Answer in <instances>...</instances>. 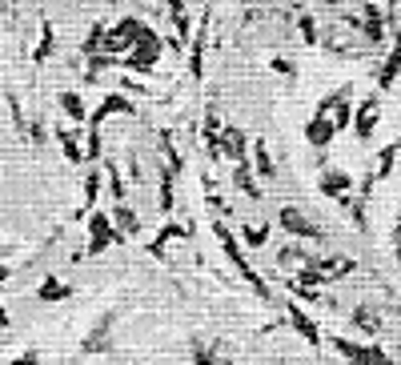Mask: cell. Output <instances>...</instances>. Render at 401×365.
<instances>
[{
	"label": "cell",
	"instance_id": "obj_13",
	"mask_svg": "<svg viewBox=\"0 0 401 365\" xmlns=\"http://www.w3.org/2000/svg\"><path fill=\"white\" fill-rule=\"evenodd\" d=\"M353 28H365L369 40H385V8L381 4H365V16H353Z\"/></svg>",
	"mask_w": 401,
	"mask_h": 365
},
{
	"label": "cell",
	"instance_id": "obj_32",
	"mask_svg": "<svg viewBox=\"0 0 401 365\" xmlns=\"http://www.w3.org/2000/svg\"><path fill=\"white\" fill-rule=\"evenodd\" d=\"M297 28H301V40H305V44H317V25H313V16L309 13L297 16Z\"/></svg>",
	"mask_w": 401,
	"mask_h": 365
},
{
	"label": "cell",
	"instance_id": "obj_6",
	"mask_svg": "<svg viewBox=\"0 0 401 365\" xmlns=\"http://www.w3.org/2000/svg\"><path fill=\"white\" fill-rule=\"evenodd\" d=\"M217 152H221V161H245L249 157V137L241 133L237 125H221V133H217Z\"/></svg>",
	"mask_w": 401,
	"mask_h": 365
},
{
	"label": "cell",
	"instance_id": "obj_37",
	"mask_svg": "<svg viewBox=\"0 0 401 365\" xmlns=\"http://www.w3.org/2000/svg\"><path fill=\"white\" fill-rule=\"evenodd\" d=\"M325 4H337V0H325Z\"/></svg>",
	"mask_w": 401,
	"mask_h": 365
},
{
	"label": "cell",
	"instance_id": "obj_8",
	"mask_svg": "<svg viewBox=\"0 0 401 365\" xmlns=\"http://www.w3.org/2000/svg\"><path fill=\"white\" fill-rule=\"evenodd\" d=\"M113 241H121L113 233V225H109V213L104 209H92L88 213V253H104Z\"/></svg>",
	"mask_w": 401,
	"mask_h": 365
},
{
	"label": "cell",
	"instance_id": "obj_20",
	"mask_svg": "<svg viewBox=\"0 0 401 365\" xmlns=\"http://www.w3.org/2000/svg\"><path fill=\"white\" fill-rule=\"evenodd\" d=\"M176 237L185 241V237H188V225H164V229H161V237H152V241H149V253H152V257H164L169 241H176Z\"/></svg>",
	"mask_w": 401,
	"mask_h": 365
},
{
	"label": "cell",
	"instance_id": "obj_30",
	"mask_svg": "<svg viewBox=\"0 0 401 365\" xmlns=\"http://www.w3.org/2000/svg\"><path fill=\"white\" fill-rule=\"evenodd\" d=\"M113 64H121V61H113V56H104V52H97V56H88V64H85V80H97L104 68H113Z\"/></svg>",
	"mask_w": 401,
	"mask_h": 365
},
{
	"label": "cell",
	"instance_id": "obj_28",
	"mask_svg": "<svg viewBox=\"0 0 401 365\" xmlns=\"http://www.w3.org/2000/svg\"><path fill=\"white\" fill-rule=\"evenodd\" d=\"M97 197H100V169H88L85 173V209L88 213L97 209Z\"/></svg>",
	"mask_w": 401,
	"mask_h": 365
},
{
	"label": "cell",
	"instance_id": "obj_16",
	"mask_svg": "<svg viewBox=\"0 0 401 365\" xmlns=\"http://www.w3.org/2000/svg\"><path fill=\"white\" fill-rule=\"evenodd\" d=\"M393 85H397V44H389L385 64L377 68V92H389Z\"/></svg>",
	"mask_w": 401,
	"mask_h": 365
},
{
	"label": "cell",
	"instance_id": "obj_22",
	"mask_svg": "<svg viewBox=\"0 0 401 365\" xmlns=\"http://www.w3.org/2000/svg\"><path fill=\"white\" fill-rule=\"evenodd\" d=\"M56 140H61L64 157H68V164H85V152H80V133L76 128H61L56 133Z\"/></svg>",
	"mask_w": 401,
	"mask_h": 365
},
{
	"label": "cell",
	"instance_id": "obj_31",
	"mask_svg": "<svg viewBox=\"0 0 401 365\" xmlns=\"http://www.w3.org/2000/svg\"><path fill=\"white\" fill-rule=\"evenodd\" d=\"M104 32H109L104 25H92V28H88V40H85V52H88V56H97V52H100V44H104Z\"/></svg>",
	"mask_w": 401,
	"mask_h": 365
},
{
	"label": "cell",
	"instance_id": "obj_2",
	"mask_svg": "<svg viewBox=\"0 0 401 365\" xmlns=\"http://www.w3.org/2000/svg\"><path fill=\"white\" fill-rule=\"evenodd\" d=\"M329 345H333L349 365H393V357H389L385 349H377V345H357V341H349V337H333Z\"/></svg>",
	"mask_w": 401,
	"mask_h": 365
},
{
	"label": "cell",
	"instance_id": "obj_14",
	"mask_svg": "<svg viewBox=\"0 0 401 365\" xmlns=\"http://www.w3.org/2000/svg\"><path fill=\"white\" fill-rule=\"evenodd\" d=\"M233 185H237V189L245 193V197H249L253 205H257V201L265 197V193H261V181H257V176H253V169H249V157L233 164Z\"/></svg>",
	"mask_w": 401,
	"mask_h": 365
},
{
	"label": "cell",
	"instance_id": "obj_1",
	"mask_svg": "<svg viewBox=\"0 0 401 365\" xmlns=\"http://www.w3.org/2000/svg\"><path fill=\"white\" fill-rule=\"evenodd\" d=\"M213 233H217V245H221V249H225V257L233 261V269H237L241 277L249 281V285H253V293H257L261 301H269V297H273V293H269V281H265L261 273H257V269H253V265L245 261V249H241L237 233H233V229L225 225V217H217V221H213Z\"/></svg>",
	"mask_w": 401,
	"mask_h": 365
},
{
	"label": "cell",
	"instance_id": "obj_7",
	"mask_svg": "<svg viewBox=\"0 0 401 365\" xmlns=\"http://www.w3.org/2000/svg\"><path fill=\"white\" fill-rule=\"evenodd\" d=\"M317 189H321V197H329V201H341V197H349L353 193V173L333 169V164H321V181H317Z\"/></svg>",
	"mask_w": 401,
	"mask_h": 365
},
{
	"label": "cell",
	"instance_id": "obj_36",
	"mask_svg": "<svg viewBox=\"0 0 401 365\" xmlns=\"http://www.w3.org/2000/svg\"><path fill=\"white\" fill-rule=\"evenodd\" d=\"M365 4H377V0H365Z\"/></svg>",
	"mask_w": 401,
	"mask_h": 365
},
{
	"label": "cell",
	"instance_id": "obj_24",
	"mask_svg": "<svg viewBox=\"0 0 401 365\" xmlns=\"http://www.w3.org/2000/svg\"><path fill=\"white\" fill-rule=\"evenodd\" d=\"M52 49H56V32H52L49 20H40V40H37V49H32V61L44 64L52 56Z\"/></svg>",
	"mask_w": 401,
	"mask_h": 365
},
{
	"label": "cell",
	"instance_id": "obj_26",
	"mask_svg": "<svg viewBox=\"0 0 401 365\" xmlns=\"http://www.w3.org/2000/svg\"><path fill=\"white\" fill-rule=\"evenodd\" d=\"M104 173H109V193H113V205L125 201V173L116 161H104Z\"/></svg>",
	"mask_w": 401,
	"mask_h": 365
},
{
	"label": "cell",
	"instance_id": "obj_15",
	"mask_svg": "<svg viewBox=\"0 0 401 365\" xmlns=\"http://www.w3.org/2000/svg\"><path fill=\"white\" fill-rule=\"evenodd\" d=\"M333 137H337V133H333V125H329L325 116H313V121L305 125V140H309L313 149H321V152L333 145Z\"/></svg>",
	"mask_w": 401,
	"mask_h": 365
},
{
	"label": "cell",
	"instance_id": "obj_35",
	"mask_svg": "<svg viewBox=\"0 0 401 365\" xmlns=\"http://www.w3.org/2000/svg\"><path fill=\"white\" fill-rule=\"evenodd\" d=\"M8 273H13V269H8V265H0V285H4V281H8Z\"/></svg>",
	"mask_w": 401,
	"mask_h": 365
},
{
	"label": "cell",
	"instance_id": "obj_25",
	"mask_svg": "<svg viewBox=\"0 0 401 365\" xmlns=\"http://www.w3.org/2000/svg\"><path fill=\"white\" fill-rule=\"evenodd\" d=\"M241 245H249V249H261L265 241H269V225L265 221H257V225H241Z\"/></svg>",
	"mask_w": 401,
	"mask_h": 365
},
{
	"label": "cell",
	"instance_id": "obj_17",
	"mask_svg": "<svg viewBox=\"0 0 401 365\" xmlns=\"http://www.w3.org/2000/svg\"><path fill=\"white\" fill-rule=\"evenodd\" d=\"M61 109H64L68 121H76V125H85V121H88L85 101H80V92H73V88H64V92H61Z\"/></svg>",
	"mask_w": 401,
	"mask_h": 365
},
{
	"label": "cell",
	"instance_id": "obj_18",
	"mask_svg": "<svg viewBox=\"0 0 401 365\" xmlns=\"http://www.w3.org/2000/svg\"><path fill=\"white\" fill-rule=\"evenodd\" d=\"M309 257H313V253L305 249V245H297V241H289L285 249L277 253V265H281V269H301V265L309 261Z\"/></svg>",
	"mask_w": 401,
	"mask_h": 365
},
{
	"label": "cell",
	"instance_id": "obj_11",
	"mask_svg": "<svg viewBox=\"0 0 401 365\" xmlns=\"http://www.w3.org/2000/svg\"><path fill=\"white\" fill-rule=\"evenodd\" d=\"M285 317H289V325L297 329V333H301L305 341H309V345H321V325H317V321H313L309 313H305V309H301L297 301H289V305H285Z\"/></svg>",
	"mask_w": 401,
	"mask_h": 365
},
{
	"label": "cell",
	"instance_id": "obj_5",
	"mask_svg": "<svg viewBox=\"0 0 401 365\" xmlns=\"http://www.w3.org/2000/svg\"><path fill=\"white\" fill-rule=\"evenodd\" d=\"M377 121H381V97H365L361 104H353V133H357V140H369L373 137V128H377Z\"/></svg>",
	"mask_w": 401,
	"mask_h": 365
},
{
	"label": "cell",
	"instance_id": "obj_4",
	"mask_svg": "<svg viewBox=\"0 0 401 365\" xmlns=\"http://www.w3.org/2000/svg\"><path fill=\"white\" fill-rule=\"evenodd\" d=\"M133 113H137L133 97H125V92H109V97H104V101L92 109V113H88L85 125H88V128H100L104 121H109V116H133Z\"/></svg>",
	"mask_w": 401,
	"mask_h": 365
},
{
	"label": "cell",
	"instance_id": "obj_21",
	"mask_svg": "<svg viewBox=\"0 0 401 365\" xmlns=\"http://www.w3.org/2000/svg\"><path fill=\"white\" fill-rule=\"evenodd\" d=\"M393 164H397V140H389L385 149L377 152V161H373V181H385V176H393Z\"/></svg>",
	"mask_w": 401,
	"mask_h": 365
},
{
	"label": "cell",
	"instance_id": "obj_34",
	"mask_svg": "<svg viewBox=\"0 0 401 365\" xmlns=\"http://www.w3.org/2000/svg\"><path fill=\"white\" fill-rule=\"evenodd\" d=\"M28 133H32V140H37V145H44V121H32V125H28Z\"/></svg>",
	"mask_w": 401,
	"mask_h": 365
},
{
	"label": "cell",
	"instance_id": "obj_23",
	"mask_svg": "<svg viewBox=\"0 0 401 365\" xmlns=\"http://www.w3.org/2000/svg\"><path fill=\"white\" fill-rule=\"evenodd\" d=\"M68 293H73V289H68V285H64L61 277H52V273L37 285V297H40V301H49V305H52V301H64Z\"/></svg>",
	"mask_w": 401,
	"mask_h": 365
},
{
	"label": "cell",
	"instance_id": "obj_12",
	"mask_svg": "<svg viewBox=\"0 0 401 365\" xmlns=\"http://www.w3.org/2000/svg\"><path fill=\"white\" fill-rule=\"evenodd\" d=\"M249 152H253V161H249L253 173L261 176V181H273V176H277V164H273V152H269V140H265V137H253L249 140Z\"/></svg>",
	"mask_w": 401,
	"mask_h": 365
},
{
	"label": "cell",
	"instance_id": "obj_19",
	"mask_svg": "<svg viewBox=\"0 0 401 365\" xmlns=\"http://www.w3.org/2000/svg\"><path fill=\"white\" fill-rule=\"evenodd\" d=\"M176 205V169L161 164V213H173Z\"/></svg>",
	"mask_w": 401,
	"mask_h": 365
},
{
	"label": "cell",
	"instance_id": "obj_29",
	"mask_svg": "<svg viewBox=\"0 0 401 365\" xmlns=\"http://www.w3.org/2000/svg\"><path fill=\"white\" fill-rule=\"evenodd\" d=\"M80 152H85V164H97L100 157H104V140H100V128H88V145H85Z\"/></svg>",
	"mask_w": 401,
	"mask_h": 365
},
{
	"label": "cell",
	"instance_id": "obj_9",
	"mask_svg": "<svg viewBox=\"0 0 401 365\" xmlns=\"http://www.w3.org/2000/svg\"><path fill=\"white\" fill-rule=\"evenodd\" d=\"M109 225H113V233L121 241H128V237H137V233H140V217L133 213V205H128V201H121V205L109 209Z\"/></svg>",
	"mask_w": 401,
	"mask_h": 365
},
{
	"label": "cell",
	"instance_id": "obj_33",
	"mask_svg": "<svg viewBox=\"0 0 401 365\" xmlns=\"http://www.w3.org/2000/svg\"><path fill=\"white\" fill-rule=\"evenodd\" d=\"M193 361H197V365H217V357H213L209 345H193Z\"/></svg>",
	"mask_w": 401,
	"mask_h": 365
},
{
	"label": "cell",
	"instance_id": "obj_10",
	"mask_svg": "<svg viewBox=\"0 0 401 365\" xmlns=\"http://www.w3.org/2000/svg\"><path fill=\"white\" fill-rule=\"evenodd\" d=\"M205 32H209V13L200 16V28L188 37V73H193V80H200L205 76Z\"/></svg>",
	"mask_w": 401,
	"mask_h": 365
},
{
	"label": "cell",
	"instance_id": "obj_27",
	"mask_svg": "<svg viewBox=\"0 0 401 365\" xmlns=\"http://www.w3.org/2000/svg\"><path fill=\"white\" fill-rule=\"evenodd\" d=\"M353 325L361 329V333H381V317H377L369 305H357V309H353Z\"/></svg>",
	"mask_w": 401,
	"mask_h": 365
},
{
	"label": "cell",
	"instance_id": "obj_3",
	"mask_svg": "<svg viewBox=\"0 0 401 365\" xmlns=\"http://www.w3.org/2000/svg\"><path fill=\"white\" fill-rule=\"evenodd\" d=\"M277 225L285 229L293 241H321V237H325V233H321V229H317L309 217L301 213L297 205H281V213H277Z\"/></svg>",
	"mask_w": 401,
	"mask_h": 365
}]
</instances>
